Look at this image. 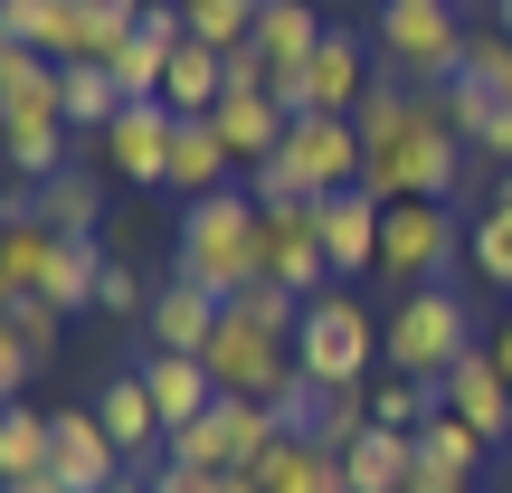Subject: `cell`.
<instances>
[{
	"mask_svg": "<svg viewBox=\"0 0 512 493\" xmlns=\"http://www.w3.org/2000/svg\"><path fill=\"white\" fill-rule=\"evenodd\" d=\"M256 493H351L342 446H323V437H275L266 456H256Z\"/></svg>",
	"mask_w": 512,
	"mask_h": 493,
	"instance_id": "cell-20",
	"label": "cell"
},
{
	"mask_svg": "<svg viewBox=\"0 0 512 493\" xmlns=\"http://www.w3.org/2000/svg\"><path fill=\"white\" fill-rule=\"evenodd\" d=\"M437 389H446V408H456V418L475 427V437H512V380H503V361H494L484 342L465 351V361L446 370Z\"/></svg>",
	"mask_w": 512,
	"mask_h": 493,
	"instance_id": "cell-15",
	"label": "cell"
},
{
	"mask_svg": "<svg viewBox=\"0 0 512 493\" xmlns=\"http://www.w3.org/2000/svg\"><path fill=\"white\" fill-rule=\"evenodd\" d=\"M465 86H484L494 105H512V29H475V48H465Z\"/></svg>",
	"mask_w": 512,
	"mask_h": 493,
	"instance_id": "cell-34",
	"label": "cell"
},
{
	"mask_svg": "<svg viewBox=\"0 0 512 493\" xmlns=\"http://www.w3.org/2000/svg\"><path fill=\"white\" fill-rule=\"evenodd\" d=\"M114 114H124V86H114V67H105V57H76V67H67V124L105 143Z\"/></svg>",
	"mask_w": 512,
	"mask_h": 493,
	"instance_id": "cell-30",
	"label": "cell"
},
{
	"mask_svg": "<svg viewBox=\"0 0 512 493\" xmlns=\"http://www.w3.org/2000/svg\"><path fill=\"white\" fill-rule=\"evenodd\" d=\"M48 437H57L48 475L67 484V493H114V475H124V446L105 437V418H95V408H48Z\"/></svg>",
	"mask_w": 512,
	"mask_h": 493,
	"instance_id": "cell-11",
	"label": "cell"
},
{
	"mask_svg": "<svg viewBox=\"0 0 512 493\" xmlns=\"http://www.w3.org/2000/svg\"><path fill=\"white\" fill-rule=\"evenodd\" d=\"M370 48H380V67L399 86H456L475 29L456 19V0H380L370 10Z\"/></svg>",
	"mask_w": 512,
	"mask_h": 493,
	"instance_id": "cell-3",
	"label": "cell"
},
{
	"mask_svg": "<svg viewBox=\"0 0 512 493\" xmlns=\"http://www.w3.org/2000/svg\"><path fill=\"white\" fill-rule=\"evenodd\" d=\"M465 493H475V484H465Z\"/></svg>",
	"mask_w": 512,
	"mask_h": 493,
	"instance_id": "cell-43",
	"label": "cell"
},
{
	"mask_svg": "<svg viewBox=\"0 0 512 493\" xmlns=\"http://www.w3.org/2000/svg\"><path fill=\"white\" fill-rule=\"evenodd\" d=\"M0 332H10V342H29L38 361H57V332H67V313L38 304V294H10V304H0Z\"/></svg>",
	"mask_w": 512,
	"mask_h": 493,
	"instance_id": "cell-33",
	"label": "cell"
},
{
	"mask_svg": "<svg viewBox=\"0 0 512 493\" xmlns=\"http://www.w3.org/2000/svg\"><path fill=\"white\" fill-rule=\"evenodd\" d=\"M380 219H389V200L361 190V181L323 200V247H332V275H342V285H361V275L380 266Z\"/></svg>",
	"mask_w": 512,
	"mask_h": 493,
	"instance_id": "cell-13",
	"label": "cell"
},
{
	"mask_svg": "<svg viewBox=\"0 0 512 493\" xmlns=\"http://www.w3.org/2000/svg\"><path fill=\"white\" fill-rule=\"evenodd\" d=\"M228 181H238V152L219 143V124L209 114H181L171 124V200H209Z\"/></svg>",
	"mask_w": 512,
	"mask_h": 493,
	"instance_id": "cell-19",
	"label": "cell"
},
{
	"mask_svg": "<svg viewBox=\"0 0 512 493\" xmlns=\"http://www.w3.org/2000/svg\"><path fill=\"white\" fill-rule=\"evenodd\" d=\"M275 437H285V427H275L266 399H228V389H219V399L171 437V456H181V465H238V475H256V456H266Z\"/></svg>",
	"mask_w": 512,
	"mask_h": 493,
	"instance_id": "cell-8",
	"label": "cell"
},
{
	"mask_svg": "<svg viewBox=\"0 0 512 493\" xmlns=\"http://www.w3.org/2000/svg\"><path fill=\"white\" fill-rule=\"evenodd\" d=\"M48 256H57V228L48 219H10V228H0V304L48 285Z\"/></svg>",
	"mask_w": 512,
	"mask_h": 493,
	"instance_id": "cell-27",
	"label": "cell"
},
{
	"mask_svg": "<svg viewBox=\"0 0 512 493\" xmlns=\"http://www.w3.org/2000/svg\"><path fill=\"white\" fill-rule=\"evenodd\" d=\"M275 162L304 181V200H332V190L361 181V124H351V114H294Z\"/></svg>",
	"mask_w": 512,
	"mask_h": 493,
	"instance_id": "cell-9",
	"label": "cell"
},
{
	"mask_svg": "<svg viewBox=\"0 0 512 493\" xmlns=\"http://www.w3.org/2000/svg\"><path fill=\"white\" fill-rule=\"evenodd\" d=\"M342 475H351V493H399L408 475H418V437H399V427H370V437L342 446Z\"/></svg>",
	"mask_w": 512,
	"mask_h": 493,
	"instance_id": "cell-22",
	"label": "cell"
},
{
	"mask_svg": "<svg viewBox=\"0 0 512 493\" xmlns=\"http://www.w3.org/2000/svg\"><path fill=\"white\" fill-rule=\"evenodd\" d=\"M38 219L57 228V238H95V219H105V190L86 181V171H57V181H38Z\"/></svg>",
	"mask_w": 512,
	"mask_h": 493,
	"instance_id": "cell-28",
	"label": "cell"
},
{
	"mask_svg": "<svg viewBox=\"0 0 512 493\" xmlns=\"http://www.w3.org/2000/svg\"><path fill=\"white\" fill-rule=\"evenodd\" d=\"M0 493H67V484H57V475H29V484H0Z\"/></svg>",
	"mask_w": 512,
	"mask_h": 493,
	"instance_id": "cell-40",
	"label": "cell"
},
{
	"mask_svg": "<svg viewBox=\"0 0 512 493\" xmlns=\"http://www.w3.org/2000/svg\"><path fill=\"white\" fill-rule=\"evenodd\" d=\"M484 351H494V361H503V380H512V313L494 323V342H484Z\"/></svg>",
	"mask_w": 512,
	"mask_h": 493,
	"instance_id": "cell-39",
	"label": "cell"
},
{
	"mask_svg": "<svg viewBox=\"0 0 512 493\" xmlns=\"http://www.w3.org/2000/svg\"><path fill=\"white\" fill-rule=\"evenodd\" d=\"M475 162L512 171V105H494V114H484V133H475Z\"/></svg>",
	"mask_w": 512,
	"mask_h": 493,
	"instance_id": "cell-38",
	"label": "cell"
},
{
	"mask_svg": "<svg viewBox=\"0 0 512 493\" xmlns=\"http://www.w3.org/2000/svg\"><path fill=\"white\" fill-rule=\"evenodd\" d=\"M351 124H361V190H380V200H456V190H465L475 143L446 124V95L437 86L380 76V95H370Z\"/></svg>",
	"mask_w": 512,
	"mask_h": 493,
	"instance_id": "cell-1",
	"label": "cell"
},
{
	"mask_svg": "<svg viewBox=\"0 0 512 493\" xmlns=\"http://www.w3.org/2000/svg\"><path fill=\"white\" fill-rule=\"evenodd\" d=\"M209 124H219V143L238 152V181L256 162H275V152H285V124L294 114L275 105V95H219V114H209Z\"/></svg>",
	"mask_w": 512,
	"mask_h": 493,
	"instance_id": "cell-21",
	"label": "cell"
},
{
	"mask_svg": "<svg viewBox=\"0 0 512 493\" xmlns=\"http://www.w3.org/2000/svg\"><path fill=\"white\" fill-rule=\"evenodd\" d=\"M171 275L209 285L228 304L238 285L266 275V209L247 200V181L209 190V200H181V238H171Z\"/></svg>",
	"mask_w": 512,
	"mask_h": 493,
	"instance_id": "cell-2",
	"label": "cell"
},
{
	"mask_svg": "<svg viewBox=\"0 0 512 493\" xmlns=\"http://www.w3.org/2000/svg\"><path fill=\"white\" fill-rule=\"evenodd\" d=\"M380 370H408V380H446V370L475 351V313H465L456 285H418V294H389L380 313Z\"/></svg>",
	"mask_w": 512,
	"mask_h": 493,
	"instance_id": "cell-6",
	"label": "cell"
},
{
	"mask_svg": "<svg viewBox=\"0 0 512 493\" xmlns=\"http://www.w3.org/2000/svg\"><path fill=\"white\" fill-rule=\"evenodd\" d=\"M105 266H114V256L95 247V238H57L38 304H57V313H95V294H105Z\"/></svg>",
	"mask_w": 512,
	"mask_h": 493,
	"instance_id": "cell-23",
	"label": "cell"
},
{
	"mask_svg": "<svg viewBox=\"0 0 512 493\" xmlns=\"http://www.w3.org/2000/svg\"><path fill=\"white\" fill-rule=\"evenodd\" d=\"M48 456H57V437H48V408L10 399V408H0V484H29V475H48Z\"/></svg>",
	"mask_w": 512,
	"mask_h": 493,
	"instance_id": "cell-25",
	"label": "cell"
},
{
	"mask_svg": "<svg viewBox=\"0 0 512 493\" xmlns=\"http://www.w3.org/2000/svg\"><path fill=\"white\" fill-rule=\"evenodd\" d=\"M219 313H228V304H219L209 285H190V275H162V294H152L143 332H152V351H209Z\"/></svg>",
	"mask_w": 512,
	"mask_h": 493,
	"instance_id": "cell-17",
	"label": "cell"
},
{
	"mask_svg": "<svg viewBox=\"0 0 512 493\" xmlns=\"http://www.w3.org/2000/svg\"><path fill=\"white\" fill-rule=\"evenodd\" d=\"M133 380L152 389V408H162V427H171V437H181V427L200 418L209 399H219V380H209V361H200V351H143V361H133Z\"/></svg>",
	"mask_w": 512,
	"mask_h": 493,
	"instance_id": "cell-16",
	"label": "cell"
},
{
	"mask_svg": "<svg viewBox=\"0 0 512 493\" xmlns=\"http://www.w3.org/2000/svg\"><path fill=\"white\" fill-rule=\"evenodd\" d=\"M465 275L494 285V294H512V209H503V200H484L475 228H465Z\"/></svg>",
	"mask_w": 512,
	"mask_h": 493,
	"instance_id": "cell-29",
	"label": "cell"
},
{
	"mask_svg": "<svg viewBox=\"0 0 512 493\" xmlns=\"http://www.w3.org/2000/svg\"><path fill=\"white\" fill-rule=\"evenodd\" d=\"M200 361H209V380H219L228 399H266V408L285 399L294 380H304V361H294V332H285V323H256V313H238V304L219 313V332H209Z\"/></svg>",
	"mask_w": 512,
	"mask_h": 493,
	"instance_id": "cell-7",
	"label": "cell"
},
{
	"mask_svg": "<svg viewBox=\"0 0 512 493\" xmlns=\"http://www.w3.org/2000/svg\"><path fill=\"white\" fill-rule=\"evenodd\" d=\"M456 275H465V219H456V200H389L370 285L418 294V285H456Z\"/></svg>",
	"mask_w": 512,
	"mask_h": 493,
	"instance_id": "cell-5",
	"label": "cell"
},
{
	"mask_svg": "<svg viewBox=\"0 0 512 493\" xmlns=\"http://www.w3.org/2000/svg\"><path fill=\"white\" fill-rule=\"evenodd\" d=\"M437 408H446V389H437V380H408V370H380V380H370V418L399 427V437H418Z\"/></svg>",
	"mask_w": 512,
	"mask_h": 493,
	"instance_id": "cell-31",
	"label": "cell"
},
{
	"mask_svg": "<svg viewBox=\"0 0 512 493\" xmlns=\"http://www.w3.org/2000/svg\"><path fill=\"white\" fill-rule=\"evenodd\" d=\"M294 361H304L313 389H370V380H380V361H389V351H380V313H370L351 285L313 294L304 323H294Z\"/></svg>",
	"mask_w": 512,
	"mask_h": 493,
	"instance_id": "cell-4",
	"label": "cell"
},
{
	"mask_svg": "<svg viewBox=\"0 0 512 493\" xmlns=\"http://www.w3.org/2000/svg\"><path fill=\"white\" fill-rule=\"evenodd\" d=\"M219 95H228V57L200 48V38H181V48H171V76H162V105L171 114H219Z\"/></svg>",
	"mask_w": 512,
	"mask_h": 493,
	"instance_id": "cell-24",
	"label": "cell"
},
{
	"mask_svg": "<svg viewBox=\"0 0 512 493\" xmlns=\"http://www.w3.org/2000/svg\"><path fill=\"white\" fill-rule=\"evenodd\" d=\"M152 475H162V493H256V475H238V465H181V456H162Z\"/></svg>",
	"mask_w": 512,
	"mask_h": 493,
	"instance_id": "cell-36",
	"label": "cell"
},
{
	"mask_svg": "<svg viewBox=\"0 0 512 493\" xmlns=\"http://www.w3.org/2000/svg\"><path fill=\"white\" fill-rule=\"evenodd\" d=\"M171 124L181 114L171 105H124L105 124V162H114V181H133V190H171Z\"/></svg>",
	"mask_w": 512,
	"mask_h": 493,
	"instance_id": "cell-12",
	"label": "cell"
},
{
	"mask_svg": "<svg viewBox=\"0 0 512 493\" xmlns=\"http://www.w3.org/2000/svg\"><path fill=\"white\" fill-rule=\"evenodd\" d=\"M247 48L266 57L275 76H285V67H304V57L323 48V19H313L304 0H266V19H256V38H247Z\"/></svg>",
	"mask_w": 512,
	"mask_h": 493,
	"instance_id": "cell-26",
	"label": "cell"
},
{
	"mask_svg": "<svg viewBox=\"0 0 512 493\" xmlns=\"http://www.w3.org/2000/svg\"><path fill=\"white\" fill-rule=\"evenodd\" d=\"M266 285H285V294H332L342 275H332V247H323V200H304V209H266Z\"/></svg>",
	"mask_w": 512,
	"mask_h": 493,
	"instance_id": "cell-10",
	"label": "cell"
},
{
	"mask_svg": "<svg viewBox=\"0 0 512 493\" xmlns=\"http://www.w3.org/2000/svg\"><path fill=\"white\" fill-rule=\"evenodd\" d=\"M152 294H162V285H152L133 256H114V266H105V294H95V313H124V323H143V313H152Z\"/></svg>",
	"mask_w": 512,
	"mask_h": 493,
	"instance_id": "cell-35",
	"label": "cell"
},
{
	"mask_svg": "<svg viewBox=\"0 0 512 493\" xmlns=\"http://www.w3.org/2000/svg\"><path fill=\"white\" fill-rule=\"evenodd\" d=\"M95 418H105V437L124 446V465H162L171 456V427H162V408H152V389L133 380V370H114V380L95 389Z\"/></svg>",
	"mask_w": 512,
	"mask_h": 493,
	"instance_id": "cell-14",
	"label": "cell"
},
{
	"mask_svg": "<svg viewBox=\"0 0 512 493\" xmlns=\"http://www.w3.org/2000/svg\"><path fill=\"white\" fill-rule=\"evenodd\" d=\"M494 200H503V209H512V171H494Z\"/></svg>",
	"mask_w": 512,
	"mask_h": 493,
	"instance_id": "cell-41",
	"label": "cell"
},
{
	"mask_svg": "<svg viewBox=\"0 0 512 493\" xmlns=\"http://www.w3.org/2000/svg\"><path fill=\"white\" fill-rule=\"evenodd\" d=\"M418 456H427V465H446L456 484H475V475H484V456H494V437H475L456 408H437V418L418 427Z\"/></svg>",
	"mask_w": 512,
	"mask_h": 493,
	"instance_id": "cell-32",
	"label": "cell"
},
{
	"mask_svg": "<svg viewBox=\"0 0 512 493\" xmlns=\"http://www.w3.org/2000/svg\"><path fill=\"white\" fill-rule=\"evenodd\" d=\"M38 370H48V361H38V351H29V342H10V332H0V408H10V399H19V389H29V380H38Z\"/></svg>",
	"mask_w": 512,
	"mask_h": 493,
	"instance_id": "cell-37",
	"label": "cell"
},
{
	"mask_svg": "<svg viewBox=\"0 0 512 493\" xmlns=\"http://www.w3.org/2000/svg\"><path fill=\"white\" fill-rule=\"evenodd\" d=\"M494 29H512V0H494Z\"/></svg>",
	"mask_w": 512,
	"mask_h": 493,
	"instance_id": "cell-42",
	"label": "cell"
},
{
	"mask_svg": "<svg viewBox=\"0 0 512 493\" xmlns=\"http://www.w3.org/2000/svg\"><path fill=\"white\" fill-rule=\"evenodd\" d=\"M0 38L10 48H48L57 67L86 57V0H0Z\"/></svg>",
	"mask_w": 512,
	"mask_h": 493,
	"instance_id": "cell-18",
	"label": "cell"
}]
</instances>
